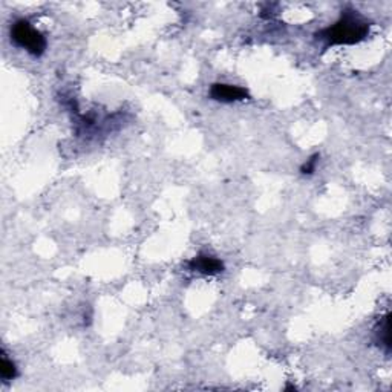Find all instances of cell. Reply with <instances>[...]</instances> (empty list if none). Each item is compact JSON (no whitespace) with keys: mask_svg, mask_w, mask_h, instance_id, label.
<instances>
[{"mask_svg":"<svg viewBox=\"0 0 392 392\" xmlns=\"http://www.w3.org/2000/svg\"><path fill=\"white\" fill-rule=\"evenodd\" d=\"M187 265L192 272L201 273L205 276H216V274L223 273L225 270L223 261L215 258V256L204 254V253L195 256L194 259H190Z\"/></svg>","mask_w":392,"mask_h":392,"instance_id":"cell-4","label":"cell"},{"mask_svg":"<svg viewBox=\"0 0 392 392\" xmlns=\"http://www.w3.org/2000/svg\"><path fill=\"white\" fill-rule=\"evenodd\" d=\"M377 342L379 345H382L384 348V351L389 353L391 351V315H386L382 320L380 325L377 328Z\"/></svg>","mask_w":392,"mask_h":392,"instance_id":"cell-5","label":"cell"},{"mask_svg":"<svg viewBox=\"0 0 392 392\" xmlns=\"http://www.w3.org/2000/svg\"><path fill=\"white\" fill-rule=\"evenodd\" d=\"M371 24L360 16L357 11L346 8L342 11V16L336 24L320 30L316 34V39L324 41L325 46L336 45H355L368 37Z\"/></svg>","mask_w":392,"mask_h":392,"instance_id":"cell-1","label":"cell"},{"mask_svg":"<svg viewBox=\"0 0 392 392\" xmlns=\"http://www.w3.org/2000/svg\"><path fill=\"white\" fill-rule=\"evenodd\" d=\"M0 375L5 382L14 380L17 377V368L16 363L6 357L5 354H2V359H0Z\"/></svg>","mask_w":392,"mask_h":392,"instance_id":"cell-6","label":"cell"},{"mask_svg":"<svg viewBox=\"0 0 392 392\" xmlns=\"http://www.w3.org/2000/svg\"><path fill=\"white\" fill-rule=\"evenodd\" d=\"M210 98L215 102L221 103H234V102H244L248 97L247 89L236 86V84H227V83H215L210 88Z\"/></svg>","mask_w":392,"mask_h":392,"instance_id":"cell-3","label":"cell"},{"mask_svg":"<svg viewBox=\"0 0 392 392\" xmlns=\"http://www.w3.org/2000/svg\"><path fill=\"white\" fill-rule=\"evenodd\" d=\"M11 41L20 49H25L34 57L44 55L46 51V39L45 35L28 22L25 19L16 20L11 26Z\"/></svg>","mask_w":392,"mask_h":392,"instance_id":"cell-2","label":"cell"},{"mask_svg":"<svg viewBox=\"0 0 392 392\" xmlns=\"http://www.w3.org/2000/svg\"><path fill=\"white\" fill-rule=\"evenodd\" d=\"M319 158H320L319 153H316V155H312L310 160H306V162L301 167L302 175H311L312 172H315L317 162H319Z\"/></svg>","mask_w":392,"mask_h":392,"instance_id":"cell-7","label":"cell"}]
</instances>
